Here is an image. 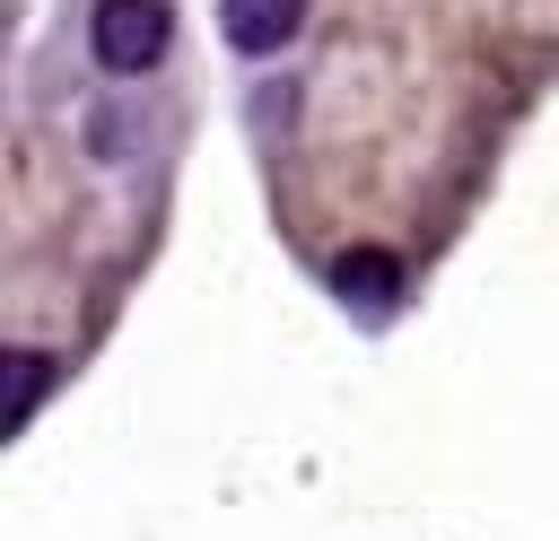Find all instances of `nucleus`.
<instances>
[{
  "mask_svg": "<svg viewBox=\"0 0 559 541\" xmlns=\"http://www.w3.org/2000/svg\"><path fill=\"white\" fill-rule=\"evenodd\" d=\"M166 35H175V9H166V0H96V17H87L96 61L122 70V79L157 70V61H166Z\"/></svg>",
  "mask_w": 559,
  "mask_h": 541,
  "instance_id": "f257e3e1",
  "label": "nucleus"
},
{
  "mask_svg": "<svg viewBox=\"0 0 559 541\" xmlns=\"http://www.w3.org/2000/svg\"><path fill=\"white\" fill-rule=\"evenodd\" d=\"M218 26L236 52H280L306 26V0H218Z\"/></svg>",
  "mask_w": 559,
  "mask_h": 541,
  "instance_id": "f03ea898",
  "label": "nucleus"
},
{
  "mask_svg": "<svg viewBox=\"0 0 559 541\" xmlns=\"http://www.w3.org/2000/svg\"><path fill=\"white\" fill-rule=\"evenodd\" d=\"M332 288H341L349 305H367V314H384V305H393V288H402V270H393V253H341V270H332Z\"/></svg>",
  "mask_w": 559,
  "mask_h": 541,
  "instance_id": "7ed1b4c3",
  "label": "nucleus"
},
{
  "mask_svg": "<svg viewBox=\"0 0 559 541\" xmlns=\"http://www.w3.org/2000/svg\"><path fill=\"white\" fill-rule=\"evenodd\" d=\"M44 384H52V358H44V349H9V410H0V419L26 428V410H35Z\"/></svg>",
  "mask_w": 559,
  "mask_h": 541,
  "instance_id": "20e7f679",
  "label": "nucleus"
}]
</instances>
